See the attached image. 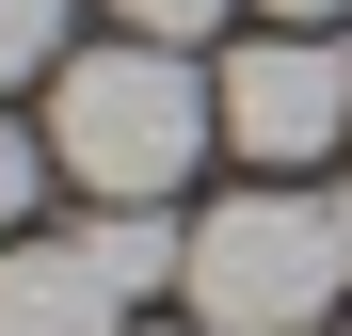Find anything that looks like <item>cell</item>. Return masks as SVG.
Instances as JSON below:
<instances>
[{
  "mask_svg": "<svg viewBox=\"0 0 352 336\" xmlns=\"http://www.w3.org/2000/svg\"><path fill=\"white\" fill-rule=\"evenodd\" d=\"M224 128V80L160 32H112V48H65L48 65V160L96 192V208H176L192 160Z\"/></svg>",
  "mask_w": 352,
  "mask_h": 336,
  "instance_id": "cell-1",
  "label": "cell"
},
{
  "mask_svg": "<svg viewBox=\"0 0 352 336\" xmlns=\"http://www.w3.org/2000/svg\"><path fill=\"white\" fill-rule=\"evenodd\" d=\"M192 320L208 336H305V320H352V208L305 192V177H256L192 224Z\"/></svg>",
  "mask_w": 352,
  "mask_h": 336,
  "instance_id": "cell-2",
  "label": "cell"
},
{
  "mask_svg": "<svg viewBox=\"0 0 352 336\" xmlns=\"http://www.w3.org/2000/svg\"><path fill=\"white\" fill-rule=\"evenodd\" d=\"M208 80H224V144H241L256 177H305V160L352 144V48H336V32H288V16H272L256 48H224Z\"/></svg>",
  "mask_w": 352,
  "mask_h": 336,
  "instance_id": "cell-3",
  "label": "cell"
},
{
  "mask_svg": "<svg viewBox=\"0 0 352 336\" xmlns=\"http://www.w3.org/2000/svg\"><path fill=\"white\" fill-rule=\"evenodd\" d=\"M0 336H144L96 240H0Z\"/></svg>",
  "mask_w": 352,
  "mask_h": 336,
  "instance_id": "cell-4",
  "label": "cell"
},
{
  "mask_svg": "<svg viewBox=\"0 0 352 336\" xmlns=\"http://www.w3.org/2000/svg\"><path fill=\"white\" fill-rule=\"evenodd\" d=\"M80 240L112 256V289H129V304H160V289H192V240H176V208H96Z\"/></svg>",
  "mask_w": 352,
  "mask_h": 336,
  "instance_id": "cell-5",
  "label": "cell"
},
{
  "mask_svg": "<svg viewBox=\"0 0 352 336\" xmlns=\"http://www.w3.org/2000/svg\"><path fill=\"white\" fill-rule=\"evenodd\" d=\"M32 65H65V0H0V96H16Z\"/></svg>",
  "mask_w": 352,
  "mask_h": 336,
  "instance_id": "cell-6",
  "label": "cell"
},
{
  "mask_svg": "<svg viewBox=\"0 0 352 336\" xmlns=\"http://www.w3.org/2000/svg\"><path fill=\"white\" fill-rule=\"evenodd\" d=\"M32 192H48V144L0 112V240H32Z\"/></svg>",
  "mask_w": 352,
  "mask_h": 336,
  "instance_id": "cell-7",
  "label": "cell"
},
{
  "mask_svg": "<svg viewBox=\"0 0 352 336\" xmlns=\"http://www.w3.org/2000/svg\"><path fill=\"white\" fill-rule=\"evenodd\" d=\"M112 16L160 32V48H208V32H224V0H112Z\"/></svg>",
  "mask_w": 352,
  "mask_h": 336,
  "instance_id": "cell-8",
  "label": "cell"
},
{
  "mask_svg": "<svg viewBox=\"0 0 352 336\" xmlns=\"http://www.w3.org/2000/svg\"><path fill=\"white\" fill-rule=\"evenodd\" d=\"M256 16H288V32H336V16H352V0H256Z\"/></svg>",
  "mask_w": 352,
  "mask_h": 336,
  "instance_id": "cell-9",
  "label": "cell"
},
{
  "mask_svg": "<svg viewBox=\"0 0 352 336\" xmlns=\"http://www.w3.org/2000/svg\"><path fill=\"white\" fill-rule=\"evenodd\" d=\"M144 336H176V320H144Z\"/></svg>",
  "mask_w": 352,
  "mask_h": 336,
  "instance_id": "cell-10",
  "label": "cell"
},
{
  "mask_svg": "<svg viewBox=\"0 0 352 336\" xmlns=\"http://www.w3.org/2000/svg\"><path fill=\"white\" fill-rule=\"evenodd\" d=\"M336 336H352V320H336Z\"/></svg>",
  "mask_w": 352,
  "mask_h": 336,
  "instance_id": "cell-11",
  "label": "cell"
}]
</instances>
